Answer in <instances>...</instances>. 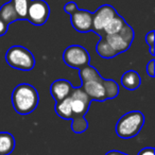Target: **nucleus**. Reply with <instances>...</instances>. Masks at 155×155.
Listing matches in <instances>:
<instances>
[{"instance_id":"obj_19","label":"nucleus","mask_w":155,"mask_h":155,"mask_svg":"<svg viewBox=\"0 0 155 155\" xmlns=\"http://www.w3.org/2000/svg\"><path fill=\"white\" fill-rule=\"evenodd\" d=\"M19 20H27V12L31 0H11Z\"/></svg>"},{"instance_id":"obj_21","label":"nucleus","mask_w":155,"mask_h":155,"mask_svg":"<svg viewBox=\"0 0 155 155\" xmlns=\"http://www.w3.org/2000/svg\"><path fill=\"white\" fill-rule=\"evenodd\" d=\"M146 43L149 46V51L152 56H155V51H154V39H155V32L154 31H150L148 34L146 35Z\"/></svg>"},{"instance_id":"obj_6","label":"nucleus","mask_w":155,"mask_h":155,"mask_svg":"<svg viewBox=\"0 0 155 155\" xmlns=\"http://www.w3.org/2000/svg\"><path fill=\"white\" fill-rule=\"evenodd\" d=\"M63 60L67 66L71 68L81 69L89 65L91 55L84 47L80 45H71L65 49L63 53Z\"/></svg>"},{"instance_id":"obj_3","label":"nucleus","mask_w":155,"mask_h":155,"mask_svg":"<svg viewBox=\"0 0 155 155\" xmlns=\"http://www.w3.org/2000/svg\"><path fill=\"white\" fill-rule=\"evenodd\" d=\"M143 124L144 116L140 110L127 112L117 121L116 134L123 139L135 137L141 131Z\"/></svg>"},{"instance_id":"obj_26","label":"nucleus","mask_w":155,"mask_h":155,"mask_svg":"<svg viewBox=\"0 0 155 155\" xmlns=\"http://www.w3.org/2000/svg\"><path fill=\"white\" fill-rule=\"evenodd\" d=\"M105 155H129L127 153H123L121 151H117V150H112V151H108Z\"/></svg>"},{"instance_id":"obj_1","label":"nucleus","mask_w":155,"mask_h":155,"mask_svg":"<svg viewBox=\"0 0 155 155\" xmlns=\"http://www.w3.org/2000/svg\"><path fill=\"white\" fill-rule=\"evenodd\" d=\"M79 75L82 81V89L91 101L103 102L107 100L104 79L100 75L98 70L91 65H86L83 68L79 69Z\"/></svg>"},{"instance_id":"obj_2","label":"nucleus","mask_w":155,"mask_h":155,"mask_svg":"<svg viewBox=\"0 0 155 155\" xmlns=\"http://www.w3.org/2000/svg\"><path fill=\"white\" fill-rule=\"evenodd\" d=\"M39 95L36 88L28 83L18 84L12 93V104L19 115H29L37 107Z\"/></svg>"},{"instance_id":"obj_10","label":"nucleus","mask_w":155,"mask_h":155,"mask_svg":"<svg viewBox=\"0 0 155 155\" xmlns=\"http://www.w3.org/2000/svg\"><path fill=\"white\" fill-rule=\"evenodd\" d=\"M70 22L73 29L80 33L93 31V13L87 10L78 9L70 15Z\"/></svg>"},{"instance_id":"obj_24","label":"nucleus","mask_w":155,"mask_h":155,"mask_svg":"<svg viewBox=\"0 0 155 155\" xmlns=\"http://www.w3.org/2000/svg\"><path fill=\"white\" fill-rule=\"evenodd\" d=\"M8 29H9V25H7L0 17V36H3L5 35V33L8 32Z\"/></svg>"},{"instance_id":"obj_14","label":"nucleus","mask_w":155,"mask_h":155,"mask_svg":"<svg viewBox=\"0 0 155 155\" xmlns=\"http://www.w3.org/2000/svg\"><path fill=\"white\" fill-rule=\"evenodd\" d=\"M0 17L7 25H11L13 22L17 21V20H19L12 1L5 3L2 7L0 8Z\"/></svg>"},{"instance_id":"obj_15","label":"nucleus","mask_w":155,"mask_h":155,"mask_svg":"<svg viewBox=\"0 0 155 155\" xmlns=\"http://www.w3.org/2000/svg\"><path fill=\"white\" fill-rule=\"evenodd\" d=\"M54 110H55V113L58 114V116L65 119V120H70L73 117L69 97L64 100H61V101L56 102L55 106H54Z\"/></svg>"},{"instance_id":"obj_17","label":"nucleus","mask_w":155,"mask_h":155,"mask_svg":"<svg viewBox=\"0 0 155 155\" xmlns=\"http://www.w3.org/2000/svg\"><path fill=\"white\" fill-rule=\"evenodd\" d=\"M97 52L101 58H113L118 54L113 50V48L107 44L103 36H100V41L97 44Z\"/></svg>"},{"instance_id":"obj_4","label":"nucleus","mask_w":155,"mask_h":155,"mask_svg":"<svg viewBox=\"0 0 155 155\" xmlns=\"http://www.w3.org/2000/svg\"><path fill=\"white\" fill-rule=\"evenodd\" d=\"M5 61L12 68L22 71H30L35 66V58L27 48L19 45L12 46L5 53Z\"/></svg>"},{"instance_id":"obj_22","label":"nucleus","mask_w":155,"mask_h":155,"mask_svg":"<svg viewBox=\"0 0 155 155\" xmlns=\"http://www.w3.org/2000/svg\"><path fill=\"white\" fill-rule=\"evenodd\" d=\"M78 9H79V8H78L77 3L73 2V1H69V2H67L66 5H64L65 13L68 14V15H71V14H73Z\"/></svg>"},{"instance_id":"obj_5","label":"nucleus","mask_w":155,"mask_h":155,"mask_svg":"<svg viewBox=\"0 0 155 155\" xmlns=\"http://www.w3.org/2000/svg\"><path fill=\"white\" fill-rule=\"evenodd\" d=\"M105 38L107 44L113 48L117 54H120L125 52L130 47H131L132 43L134 41V36L135 33L134 30L130 25H125L120 32L116 33V34H104L101 35Z\"/></svg>"},{"instance_id":"obj_20","label":"nucleus","mask_w":155,"mask_h":155,"mask_svg":"<svg viewBox=\"0 0 155 155\" xmlns=\"http://www.w3.org/2000/svg\"><path fill=\"white\" fill-rule=\"evenodd\" d=\"M104 87H105L106 97L108 99H115L119 94V85L116 81L110 79H104Z\"/></svg>"},{"instance_id":"obj_8","label":"nucleus","mask_w":155,"mask_h":155,"mask_svg":"<svg viewBox=\"0 0 155 155\" xmlns=\"http://www.w3.org/2000/svg\"><path fill=\"white\" fill-rule=\"evenodd\" d=\"M117 11L113 5H103L93 13V31L101 35L105 26L117 15Z\"/></svg>"},{"instance_id":"obj_18","label":"nucleus","mask_w":155,"mask_h":155,"mask_svg":"<svg viewBox=\"0 0 155 155\" xmlns=\"http://www.w3.org/2000/svg\"><path fill=\"white\" fill-rule=\"evenodd\" d=\"M71 120V130L75 134H81L88 129V121L85 116H73Z\"/></svg>"},{"instance_id":"obj_13","label":"nucleus","mask_w":155,"mask_h":155,"mask_svg":"<svg viewBox=\"0 0 155 155\" xmlns=\"http://www.w3.org/2000/svg\"><path fill=\"white\" fill-rule=\"evenodd\" d=\"M15 138L9 132H0V155H10L15 149Z\"/></svg>"},{"instance_id":"obj_25","label":"nucleus","mask_w":155,"mask_h":155,"mask_svg":"<svg viewBox=\"0 0 155 155\" xmlns=\"http://www.w3.org/2000/svg\"><path fill=\"white\" fill-rule=\"evenodd\" d=\"M137 155H154V149L152 147H149V148H143L142 150L139 151Z\"/></svg>"},{"instance_id":"obj_9","label":"nucleus","mask_w":155,"mask_h":155,"mask_svg":"<svg viewBox=\"0 0 155 155\" xmlns=\"http://www.w3.org/2000/svg\"><path fill=\"white\" fill-rule=\"evenodd\" d=\"M69 99H70V105L73 116H85V114L89 110L91 100L85 94L82 87H77V88L74 87Z\"/></svg>"},{"instance_id":"obj_12","label":"nucleus","mask_w":155,"mask_h":155,"mask_svg":"<svg viewBox=\"0 0 155 155\" xmlns=\"http://www.w3.org/2000/svg\"><path fill=\"white\" fill-rule=\"evenodd\" d=\"M121 84L127 91H136L141 84V78L135 70H127L121 77Z\"/></svg>"},{"instance_id":"obj_7","label":"nucleus","mask_w":155,"mask_h":155,"mask_svg":"<svg viewBox=\"0 0 155 155\" xmlns=\"http://www.w3.org/2000/svg\"><path fill=\"white\" fill-rule=\"evenodd\" d=\"M50 16L49 5L45 0H31L27 12V20L34 26H43Z\"/></svg>"},{"instance_id":"obj_11","label":"nucleus","mask_w":155,"mask_h":155,"mask_svg":"<svg viewBox=\"0 0 155 155\" xmlns=\"http://www.w3.org/2000/svg\"><path fill=\"white\" fill-rule=\"evenodd\" d=\"M73 88L74 87L69 81L65 80V79H58L50 85V94L55 100V102H58L61 100L70 97Z\"/></svg>"},{"instance_id":"obj_16","label":"nucleus","mask_w":155,"mask_h":155,"mask_svg":"<svg viewBox=\"0 0 155 155\" xmlns=\"http://www.w3.org/2000/svg\"><path fill=\"white\" fill-rule=\"evenodd\" d=\"M125 25H127V21L124 20V18H123L122 16L119 15V14H117V15L105 26V28H104V30L101 35L116 34V33L120 32L121 29H122ZM101 35H100V36H101Z\"/></svg>"},{"instance_id":"obj_23","label":"nucleus","mask_w":155,"mask_h":155,"mask_svg":"<svg viewBox=\"0 0 155 155\" xmlns=\"http://www.w3.org/2000/svg\"><path fill=\"white\" fill-rule=\"evenodd\" d=\"M147 73L151 78L155 77V60H151L147 65Z\"/></svg>"}]
</instances>
